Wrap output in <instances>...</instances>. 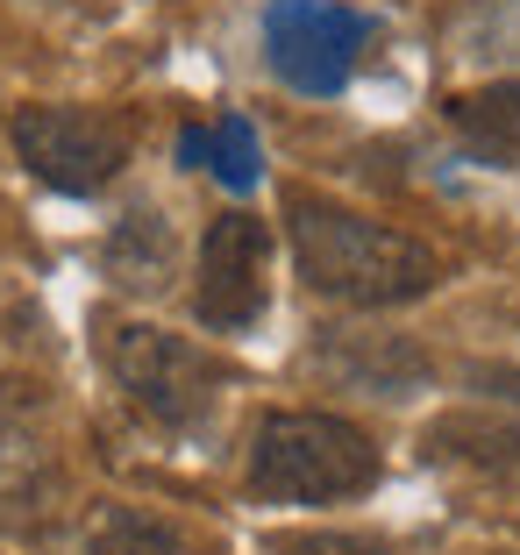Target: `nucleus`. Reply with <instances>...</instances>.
Wrapping results in <instances>:
<instances>
[{"label": "nucleus", "mask_w": 520, "mask_h": 555, "mask_svg": "<svg viewBox=\"0 0 520 555\" xmlns=\"http://www.w3.org/2000/svg\"><path fill=\"white\" fill-rule=\"evenodd\" d=\"M293 221V257L300 278H307L321 299H342V307H407V299L435 293V249L414 243V235L385 229L357 207H335V199L293 193L286 207Z\"/></svg>", "instance_id": "nucleus-1"}, {"label": "nucleus", "mask_w": 520, "mask_h": 555, "mask_svg": "<svg viewBox=\"0 0 520 555\" xmlns=\"http://www.w3.org/2000/svg\"><path fill=\"white\" fill-rule=\"evenodd\" d=\"M378 485V449L335 413H264L250 441V491L271 506H328Z\"/></svg>", "instance_id": "nucleus-2"}, {"label": "nucleus", "mask_w": 520, "mask_h": 555, "mask_svg": "<svg viewBox=\"0 0 520 555\" xmlns=\"http://www.w3.org/2000/svg\"><path fill=\"white\" fill-rule=\"evenodd\" d=\"M107 371L129 392V406L157 427H193L207 421V406L221 399L228 371L186 335H164L150 321H122L107 327Z\"/></svg>", "instance_id": "nucleus-3"}, {"label": "nucleus", "mask_w": 520, "mask_h": 555, "mask_svg": "<svg viewBox=\"0 0 520 555\" xmlns=\"http://www.w3.org/2000/svg\"><path fill=\"white\" fill-rule=\"evenodd\" d=\"M15 150L43 185L58 193H100L129 164V121L107 107H22L15 115Z\"/></svg>", "instance_id": "nucleus-4"}, {"label": "nucleus", "mask_w": 520, "mask_h": 555, "mask_svg": "<svg viewBox=\"0 0 520 555\" xmlns=\"http://www.w3.org/2000/svg\"><path fill=\"white\" fill-rule=\"evenodd\" d=\"M364 36H371V22L335 8V0H271V15H264L271 72L293 93H342Z\"/></svg>", "instance_id": "nucleus-5"}, {"label": "nucleus", "mask_w": 520, "mask_h": 555, "mask_svg": "<svg viewBox=\"0 0 520 555\" xmlns=\"http://www.w3.org/2000/svg\"><path fill=\"white\" fill-rule=\"evenodd\" d=\"M264 271H271V229L257 214H221L200 243V285H193V313L221 335L250 327L264 313Z\"/></svg>", "instance_id": "nucleus-6"}, {"label": "nucleus", "mask_w": 520, "mask_h": 555, "mask_svg": "<svg viewBox=\"0 0 520 555\" xmlns=\"http://www.w3.org/2000/svg\"><path fill=\"white\" fill-rule=\"evenodd\" d=\"M50 499H58V456H50L43 427H36L29 413L0 406V513L29 520Z\"/></svg>", "instance_id": "nucleus-7"}, {"label": "nucleus", "mask_w": 520, "mask_h": 555, "mask_svg": "<svg viewBox=\"0 0 520 555\" xmlns=\"http://www.w3.org/2000/svg\"><path fill=\"white\" fill-rule=\"evenodd\" d=\"M449 129L464 135V150H478L485 164L520 171V79L478 86V93H456L449 100Z\"/></svg>", "instance_id": "nucleus-8"}, {"label": "nucleus", "mask_w": 520, "mask_h": 555, "mask_svg": "<svg viewBox=\"0 0 520 555\" xmlns=\"http://www.w3.org/2000/svg\"><path fill=\"white\" fill-rule=\"evenodd\" d=\"M107 278L129 285V293H157L164 278H172V229H164V214L143 207L107 235Z\"/></svg>", "instance_id": "nucleus-9"}, {"label": "nucleus", "mask_w": 520, "mask_h": 555, "mask_svg": "<svg viewBox=\"0 0 520 555\" xmlns=\"http://www.w3.org/2000/svg\"><path fill=\"white\" fill-rule=\"evenodd\" d=\"M86 555H193V548H186V534L172 520H157V513H143V506H107L93 520Z\"/></svg>", "instance_id": "nucleus-10"}, {"label": "nucleus", "mask_w": 520, "mask_h": 555, "mask_svg": "<svg viewBox=\"0 0 520 555\" xmlns=\"http://www.w3.org/2000/svg\"><path fill=\"white\" fill-rule=\"evenodd\" d=\"M207 135H214V143H207V171L228 185V193H250V185H257V171H264L257 129L236 115V121H221V129H207Z\"/></svg>", "instance_id": "nucleus-11"}, {"label": "nucleus", "mask_w": 520, "mask_h": 555, "mask_svg": "<svg viewBox=\"0 0 520 555\" xmlns=\"http://www.w3.org/2000/svg\"><path fill=\"white\" fill-rule=\"evenodd\" d=\"M278 555H399V548L378 534H293L278 541Z\"/></svg>", "instance_id": "nucleus-12"}, {"label": "nucleus", "mask_w": 520, "mask_h": 555, "mask_svg": "<svg viewBox=\"0 0 520 555\" xmlns=\"http://www.w3.org/2000/svg\"><path fill=\"white\" fill-rule=\"evenodd\" d=\"M207 143H214L207 129H186V135H179V157H186V164L200 171V164H207Z\"/></svg>", "instance_id": "nucleus-13"}]
</instances>
